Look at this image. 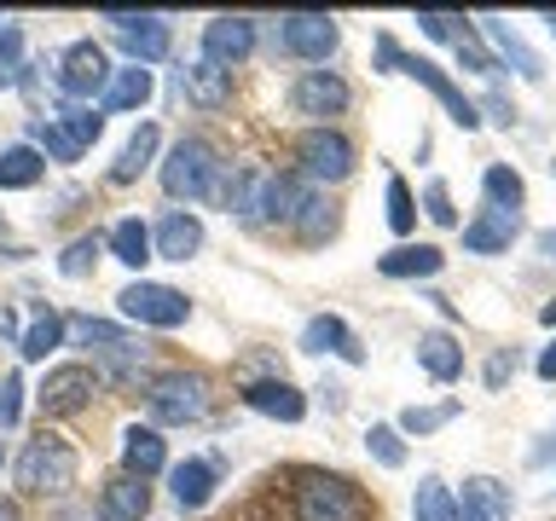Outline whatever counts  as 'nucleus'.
Instances as JSON below:
<instances>
[{
	"label": "nucleus",
	"mask_w": 556,
	"mask_h": 521,
	"mask_svg": "<svg viewBox=\"0 0 556 521\" xmlns=\"http://www.w3.org/2000/svg\"><path fill=\"white\" fill-rule=\"evenodd\" d=\"M93 389H99L93 365H59V371H47V382L35 389V406H41L47 417H70V411H81L87 399H93Z\"/></svg>",
	"instance_id": "8"
},
{
	"label": "nucleus",
	"mask_w": 556,
	"mask_h": 521,
	"mask_svg": "<svg viewBox=\"0 0 556 521\" xmlns=\"http://www.w3.org/2000/svg\"><path fill=\"white\" fill-rule=\"evenodd\" d=\"M64 330H70V319H59V313H41V319H35L24 336H17V354H24V359H47L52 347L64 342Z\"/></svg>",
	"instance_id": "32"
},
{
	"label": "nucleus",
	"mask_w": 556,
	"mask_h": 521,
	"mask_svg": "<svg viewBox=\"0 0 556 521\" xmlns=\"http://www.w3.org/2000/svg\"><path fill=\"white\" fill-rule=\"evenodd\" d=\"M180 87L203 104V111H215V104H226V93H232V69H215L208 59H198L191 69H180Z\"/></svg>",
	"instance_id": "26"
},
{
	"label": "nucleus",
	"mask_w": 556,
	"mask_h": 521,
	"mask_svg": "<svg viewBox=\"0 0 556 521\" xmlns=\"http://www.w3.org/2000/svg\"><path fill=\"white\" fill-rule=\"evenodd\" d=\"M59 87L70 99H93L111 87V59H104V47L93 41H76V47H64V59H59Z\"/></svg>",
	"instance_id": "9"
},
{
	"label": "nucleus",
	"mask_w": 556,
	"mask_h": 521,
	"mask_svg": "<svg viewBox=\"0 0 556 521\" xmlns=\"http://www.w3.org/2000/svg\"><path fill=\"white\" fill-rule=\"evenodd\" d=\"M168 463V446H163V434L156 429H128L122 434V469H128V475H139V481H151L156 469Z\"/></svg>",
	"instance_id": "22"
},
{
	"label": "nucleus",
	"mask_w": 556,
	"mask_h": 521,
	"mask_svg": "<svg viewBox=\"0 0 556 521\" xmlns=\"http://www.w3.org/2000/svg\"><path fill=\"white\" fill-rule=\"evenodd\" d=\"M278 41H285L295 59L325 64L330 52H337V24H330L325 12H290V17H278Z\"/></svg>",
	"instance_id": "10"
},
{
	"label": "nucleus",
	"mask_w": 556,
	"mask_h": 521,
	"mask_svg": "<svg viewBox=\"0 0 556 521\" xmlns=\"http://www.w3.org/2000/svg\"><path fill=\"white\" fill-rule=\"evenodd\" d=\"M412 521H464L458 516V498H452V486L446 481H417V493H412Z\"/></svg>",
	"instance_id": "29"
},
{
	"label": "nucleus",
	"mask_w": 556,
	"mask_h": 521,
	"mask_svg": "<svg viewBox=\"0 0 556 521\" xmlns=\"http://www.w3.org/2000/svg\"><path fill=\"white\" fill-rule=\"evenodd\" d=\"M29 134H35V151H52L59 163H76V156H81V151L59 134V122H52V116H35V128H29Z\"/></svg>",
	"instance_id": "41"
},
{
	"label": "nucleus",
	"mask_w": 556,
	"mask_h": 521,
	"mask_svg": "<svg viewBox=\"0 0 556 521\" xmlns=\"http://www.w3.org/2000/svg\"><path fill=\"white\" fill-rule=\"evenodd\" d=\"M539 377H545V382H556V342L545 347V354H539Z\"/></svg>",
	"instance_id": "48"
},
{
	"label": "nucleus",
	"mask_w": 556,
	"mask_h": 521,
	"mask_svg": "<svg viewBox=\"0 0 556 521\" xmlns=\"http://www.w3.org/2000/svg\"><path fill=\"white\" fill-rule=\"evenodd\" d=\"M93 260H99V238L87 232V238H76V243H70V250L59 255V272H64V278H81L87 267H93Z\"/></svg>",
	"instance_id": "42"
},
{
	"label": "nucleus",
	"mask_w": 556,
	"mask_h": 521,
	"mask_svg": "<svg viewBox=\"0 0 556 521\" xmlns=\"http://www.w3.org/2000/svg\"><path fill=\"white\" fill-rule=\"evenodd\" d=\"M539 255L556 260V226H551V232H539Z\"/></svg>",
	"instance_id": "50"
},
{
	"label": "nucleus",
	"mask_w": 556,
	"mask_h": 521,
	"mask_svg": "<svg viewBox=\"0 0 556 521\" xmlns=\"http://www.w3.org/2000/svg\"><path fill=\"white\" fill-rule=\"evenodd\" d=\"M116 307L128 313V319H139V325H156V330H174V325L191 319L186 295L174 284H151V278H134V284L116 295Z\"/></svg>",
	"instance_id": "6"
},
{
	"label": "nucleus",
	"mask_w": 556,
	"mask_h": 521,
	"mask_svg": "<svg viewBox=\"0 0 556 521\" xmlns=\"http://www.w3.org/2000/svg\"><path fill=\"white\" fill-rule=\"evenodd\" d=\"M0 521H17V504L12 498H0Z\"/></svg>",
	"instance_id": "51"
},
{
	"label": "nucleus",
	"mask_w": 556,
	"mask_h": 521,
	"mask_svg": "<svg viewBox=\"0 0 556 521\" xmlns=\"http://www.w3.org/2000/svg\"><path fill=\"white\" fill-rule=\"evenodd\" d=\"M168 486H174V504H180V510H203V504L215 498V463H208V458L174 463Z\"/></svg>",
	"instance_id": "23"
},
{
	"label": "nucleus",
	"mask_w": 556,
	"mask_h": 521,
	"mask_svg": "<svg viewBox=\"0 0 556 521\" xmlns=\"http://www.w3.org/2000/svg\"><path fill=\"white\" fill-rule=\"evenodd\" d=\"M47 174V156L35 151V145H7L0 151V186L7 191H24V186H35Z\"/></svg>",
	"instance_id": "28"
},
{
	"label": "nucleus",
	"mask_w": 556,
	"mask_h": 521,
	"mask_svg": "<svg viewBox=\"0 0 556 521\" xmlns=\"http://www.w3.org/2000/svg\"><path fill=\"white\" fill-rule=\"evenodd\" d=\"M521 232V215H510V208H481L476 220L464 226V250L469 255H504Z\"/></svg>",
	"instance_id": "15"
},
{
	"label": "nucleus",
	"mask_w": 556,
	"mask_h": 521,
	"mask_svg": "<svg viewBox=\"0 0 556 521\" xmlns=\"http://www.w3.org/2000/svg\"><path fill=\"white\" fill-rule=\"evenodd\" d=\"M417 29H424L429 41H452V47L469 35V24H464L458 12H417Z\"/></svg>",
	"instance_id": "38"
},
{
	"label": "nucleus",
	"mask_w": 556,
	"mask_h": 521,
	"mask_svg": "<svg viewBox=\"0 0 556 521\" xmlns=\"http://www.w3.org/2000/svg\"><path fill=\"white\" fill-rule=\"evenodd\" d=\"M481 29H486V35H493V41H498V52H504V59H516V69H521V76H533V81L545 76V64H539L533 52L516 41V35H510V24H498V17H481Z\"/></svg>",
	"instance_id": "35"
},
{
	"label": "nucleus",
	"mask_w": 556,
	"mask_h": 521,
	"mask_svg": "<svg viewBox=\"0 0 556 521\" xmlns=\"http://www.w3.org/2000/svg\"><path fill=\"white\" fill-rule=\"evenodd\" d=\"M243 406L261 411V417H278V423H302V417H307L302 389H290L285 377H278V382H250V389H243Z\"/></svg>",
	"instance_id": "18"
},
{
	"label": "nucleus",
	"mask_w": 556,
	"mask_h": 521,
	"mask_svg": "<svg viewBox=\"0 0 556 521\" xmlns=\"http://www.w3.org/2000/svg\"><path fill=\"white\" fill-rule=\"evenodd\" d=\"M545 24H551V35H556V12H545Z\"/></svg>",
	"instance_id": "53"
},
{
	"label": "nucleus",
	"mask_w": 556,
	"mask_h": 521,
	"mask_svg": "<svg viewBox=\"0 0 556 521\" xmlns=\"http://www.w3.org/2000/svg\"><path fill=\"white\" fill-rule=\"evenodd\" d=\"M389 226H394L400 238H406L412 226H417V203H412V186L400 180V174H394V180H389Z\"/></svg>",
	"instance_id": "39"
},
{
	"label": "nucleus",
	"mask_w": 556,
	"mask_h": 521,
	"mask_svg": "<svg viewBox=\"0 0 556 521\" xmlns=\"http://www.w3.org/2000/svg\"><path fill=\"white\" fill-rule=\"evenodd\" d=\"M104 24H116V29H122V47H128L139 64L168 59V47H174L168 17H156V12H104Z\"/></svg>",
	"instance_id": "11"
},
{
	"label": "nucleus",
	"mask_w": 556,
	"mask_h": 521,
	"mask_svg": "<svg viewBox=\"0 0 556 521\" xmlns=\"http://www.w3.org/2000/svg\"><path fill=\"white\" fill-rule=\"evenodd\" d=\"M52 122H59V134H64L76 151H87V145L99 139V128H104V116H99V111H87V104H64V111L52 116Z\"/></svg>",
	"instance_id": "33"
},
{
	"label": "nucleus",
	"mask_w": 556,
	"mask_h": 521,
	"mask_svg": "<svg viewBox=\"0 0 556 521\" xmlns=\"http://www.w3.org/2000/svg\"><path fill=\"white\" fill-rule=\"evenodd\" d=\"M0 336H24V330H17V313H12V307H0Z\"/></svg>",
	"instance_id": "49"
},
{
	"label": "nucleus",
	"mask_w": 556,
	"mask_h": 521,
	"mask_svg": "<svg viewBox=\"0 0 556 521\" xmlns=\"http://www.w3.org/2000/svg\"><path fill=\"white\" fill-rule=\"evenodd\" d=\"M302 354H337V359H348V365H359L365 347H359V336H354V330H348L342 319L319 313V319L302 325Z\"/></svg>",
	"instance_id": "17"
},
{
	"label": "nucleus",
	"mask_w": 556,
	"mask_h": 521,
	"mask_svg": "<svg viewBox=\"0 0 556 521\" xmlns=\"http://www.w3.org/2000/svg\"><path fill=\"white\" fill-rule=\"evenodd\" d=\"M313 186L302 180V174H267V198H261V220H285L295 226V215L307 208Z\"/></svg>",
	"instance_id": "20"
},
{
	"label": "nucleus",
	"mask_w": 556,
	"mask_h": 521,
	"mask_svg": "<svg viewBox=\"0 0 556 521\" xmlns=\"http://www.w3.org/2000/svg\"><path fill=\"white\" fill-rule=\"evenodd\" d=\"M151 516V486L139 475H111L99 486V521H146Z\"/></svg>",
	"instance_id": "14"
},
{
	"label": "nucleus",
	"mask_w": 556,
	"mask_h": 521,
	"mask_svg": "<svg viewBox=\"0 0 556 521\" xmlns=\"http://www.w3.org/2000/svg\"><path fill=\"white\" fill-rule=\"evenodd\" d=\"M417 365L434 377V382H452L464 371V347L446 336V330H429V336H417Z\"/></svg>",
	"instance_id": "25"
},
{
	"label": "nucleus",
	"mask_w": 556,
	"mask_h": 521,
	"mask_svg": "<svg viewBox=\"0 0 556 521\" xmlns=\"http://www.w3.org/2000/svg\"><path fill=\"white\" fill-rule=\"evenodd\" d=\"M151 250L163 255V260H191V255L203 250V220H198V215H186V208H174V215L156 220Z\"/></svg>",
	"instance_id": "16"
},
{
	"label": "nucleus",
	"mask_w": 556,
	"mask_h": 521,
	"mask_svg": "<svg viewBox=\"0 0 556 521\" xmlns=\"http://www.w3.org/2000/svg\"><path fill=\"white\" fill-rule=\"evenodd\" d=\"M481 104H486V111H493V116L504 122V128H510V122H516V111H510V99H504V93H486Z\"/></svg>",
	"instance_id": "47"
},
{
	"label": "nucleus",
	"mask_w": 556,
	"mask_h": 521,
	"mask_svg": "<svg viewBox=\"0 0 556 521\" xmlns=\"http://www.w3.org/2000/svg\"><path fill=\"white\" fill-rule=\"evenodd\" d=\"M295 163H302V180H348L354 174V145L337 128H307L295 139Z\"/></svg>",
	"instance_id": "7"
},
{
	"label": "nucleus",
	"mask_w": 556,
	"mask_h": 521,
	"mask_svg": "<svg viewBox=\"0 0 556 521\" xmlns=\"http://www.w3.org/2000/svg\"><path fill=\"white\" fill-rule=\"evenodd\" d=\"M481 191H486V208H510V215H521V198H528V186H521L516 168L493 163L481 174Z\"/></svg>",
	"instance_id": "31"
},
{
	"label": "nucleus",
	"mask_w": 556,
	"mask_h": 521,
	"mask_svg": "<svg viewBox=\"0 0 556 521\" xmlns=\"http://www.w3.org/2000/svg\"><path fill=\"white\" fill-rule=\"evenodd\" d=\"M0 458H7V446H0Z\"/></svg>",
	"instance_id": "54"
},
{
	"label": "nucleus",
	"mask_w": 556,
	"mask_h": 521,
	"mask_svg": "<svg viewBox=\"0 0 556 521\" xmlns=\"http://www.w3.org/2000/svg\"><path fill=\"white\" fill-rule=\"evenodd\" d=\"M17 417H24V377H7L0 382V423H17Z\"/></svg>",
	"instance_id": "44"
},
{
	"label": "nucleus",
	"mask_w": 556,
	"mask_h": 521,
	"mask_svg": "<svg viewBox=\"0 0 556 521\" xmlns=\"http://www.w3.org/2000/svg\"><path fill=\"white\" fill-rule=\"evenodd\" d=\"M348 99L354 93H348V81L337 69H307V76H295V87H290L295 116H342Z\"/></svg>",
	"instance_id": "13"
},
{
	"label": "nucleus",
	"mask_w": 556,
	"mask_h": 521,
	"mask_svg": "<svg viewBox=\"0 0 556 521\" xmlns=\"http://www.w3.org/2000/svg\"><path fill=\"white\" fill-rule=\"evenodd\" d=\"M17 486L24 493H70L76 486V452H70L59 434H41V441H29L24 452H17Z\"/></svg>",
	"instance_id": "3"
},
{
	"label": "nucleus",
	"mask_w": 556,
	"mask_h": 521,
	"mask_svg": "<svg viewBox=\"0 0 556 521\" xmlns=\"http://www.w3.org/2000/svg\"><path fill=\"white\" fill-rule=\"evenodd\" d=\"M377 59H382V64H389V69H400V76H412V81H424V87H429V93H434V99H441V104H446V116H452V122H458V128H464V134H469V128H476V122H481V116H476V104H469V99H464V87H458V81H452V76H446V69H441V64H429V59H417V52H400V47L389 41V35H382V41H377Z\"/></svg>",
	"instance_id": "2"
},
{
	"label": "nucleus",
	"mask_w": 556,
	"mask_h": 521,
	"mask_svg": "<svg viewBox=\"0 0 556 521\" xmlns=\"http://www.w3.org/2000/svg\"><path fill=\"white\" fill-rule=\"evenodd\" d=\"M215 180H220V163H215V151H208L203 139H180V145L168 151L163 191L174 203H203L208 191H215Z\"/></svg>",
	"instance_id": "4"
},
{
	"label": "nucleus",
	"mask_w": 556,
	"mask_h": 521,
	"mask_svg": "<svg viewBox=\"0 0 556 521\" xmlns=\"http://www.w3.org/2000/svg\"><path fill=\"white\" fill-rule=\"evenodd\" d=\"M424 215H429L434 226H458V208H452L446 180H429V186H424Z\"/></svg>",
	"instance_id": "43"
},
{
	"label": "nucleus",
	"mask_w": 556,
	"mask_h": 521,
	"mask_svg": "<svg viewBox=\"0 0 556 521\" xmlns=\"http://www.w3.org/2000/svg\"><path fill=\"white\" fill-rule=\"evenodd\" d=\"M156 93V81H151V69L146 64H134V69H111V87H104V111H139V104H151Z\"/></svg>",
	"instance_id": "24"
},
{
	"label": "nucleus",
	"mask_w": 556,
	"mask_h": 521,
	"mask_svg": "<svg viewBox=\"0 0 556 521\" xmlns=\"http://www.w3.org/2000/svg\"><path fill=\"white\" fill-rule=\"evenodd\" d=\"M156 139H163V134H156V122H146V128H139V134L128 139V145H122V156L111 163V180H116V186H134L139 174L151 168V156H156Z\"/></svg>",
	"instance_id": "27"
},
{
	"label": "nucleus",
	"mask_w": 556,
	"mask_h": 521,
	"mask_svg": "<svg viewBox=\"0 0 556 521\" xmlns=\"http://www.w3.org/2000/svg\"><path fill=\"white\" fill-rule=\"evenodd\" d=\"M261 198H267V174H261V168H243L232 180V191H226L232 215H243V220H261Z\"/></svg>",
	"instance_id": "34"
},
{
	"label": "nucleus",
	"mask_w": 556,
	"mask_h": 521,
	"mask_svg": "<svg viewBox=\"0 0 556 521\" xmlns=\"http://www.w3.org/2000/svg\"><path fill=\"white\" fill-rule=\"evenodd\" d=\"M458 516L464 521H510V486L493 481V475H469Z\"/></svg>",
	"instance_id": "19"
},
{
	"label": "nucleus",
	"mask_w": 556,
	"mask_h": 521,
	"mask_svg": "<svg viewBox=\"0 0 556 521\" xmlns=\"http://www.w3.org/2000/svg\"><path fill=\"white\" fill-rule=\"evenodd\" d=\"M255 52V17H208L203 24V59L215 69H232Z\"/></svg>",
	"instance_id": "12"
},
{
	"label": "nucleus",
	"mask_w": 556,
	"mask_h": 521,
	"mask_svg": "<svg viewBox=\"0 0 556 521\" xmlns=\"http://www.w3.org/2000/svg\"><path fill=\"white\" fill-rule=\"evenodd\" d=\"M70 330H76V336H81L87 347H93V342H99V347H111V342H128V336H122L116 325H104V319H76Z\"/></svg>",
	"instance_id": "45"
},
{
	"label": "nucleus",
	"mask_w": 556,
	"mask_h": 521,
	"mask_svg": "<svg viewBox=\"0 0 556 521\" xmlns=\"http://www.w3.org/2000/svg\"><path fill=\"white\" fill-rule=\"evenodd\" d=\"M295 232H302L307 243H319V238H330V232H337V215H330V203L307 198V208L295 215Z\"/></svg>",
	"instance_id": "40"
},
{
	"label": "nucleus",
	"mask_w": 556,
	"mask_h": 521,
	"mask_svg": "<svg viewBox=\"0 0 556 521\" xmlns=\"http://www.w3.org/2000/svg\"><path fill=\"white\" fill-rule=\"evenodd\" d=\"M104 250H111L122 267H146V260H151V232H146V220H116L111 238H104Z\"/></svg>",
	"instance_id": "30"
},
{
	"label": "nucleus",
	"mask_w": 556,
	"mask_h": 521,
	"mask_svg": "<svg viewBox=\"0 0 556 521\" xmlns=\"http://www.w3.org/2000/svg\"><path fill=\"white\" fill-rule=\"evenodd\" d=\"M365 446H371V458H377L382 469H400V463H406V441H400V429H394V423H371Z\"/></svg>",
	"instance_id": "37"
},
{
	"label": "nucleus",
	"mask_w": 556,
	"mask_h": 521,
	"mask_svg": "<svg viewBox=\"0 0 556 521\" xmlns=\"http://www.w3.org/2000/svg\"><path fill=\"white\" fill-rule=\"evenodd\" d=\"M295 521H371V504L342 475H302V486H295Z\"/></svg>",
	"instance_id": "1"
},
{
	"label": "nucleus",
	"mask_w": 556,
	"mask_h": 521,
	"mask_svg": "<svg viewBox=\"0 0 556 521\" xmlns=\"http://www.w3.org/2000/svg\"><path fill=\"white\" fill-rule=\"evenodd\" d=\"M146 406H151V423H198L208 411V382L191 371H163L146 389Z\"/></svg>",
	"instance_id": "5"
},
{
	"label": "nucleus",
	"mask_w": 556,
	"mask_h": 521,
	"mask_svg": "<svg viewBox=\"0 0 556 521\" xmlns=\"http://www.w3.org/2000/svg\"><path fill=\"white\" fill-rule=\"evenodd\" d=\"M539 319H545V325H556V302H545V307H539Z\"/></svg>",
	"instance_id": "52"
},
{
	"label": "nucleus",
	"mask_w": 556,
	"mask_h": 521,
	"mask_svg": "<svg viewBox=\"0 0 556 521\" xmlns=\"http://www.w3.org/2000/svg\"><path fill=\"white\" fill-rule=\"evenodd\" d=\"M446 267V255L434 250V243H400V250L377 255V272L382 278H434Z\"/></svg>",
	"instance_id": "21"
},
{
	"label": "nucleus",
	"mask_w": 556,
	"mask_h": 521,
	"mask_svg": "<svg viewBox=\"0 0 556 521\" xmlns=\"http://www.w3.org/2000/svg\"><path fill=\"white\" fill-rule=\"evenodd\" d=\"M458 417V399H446V406H412V411H400V434H429V429H441Z\"/></svg>",
	"instance_id": "36"
},
{
	"label": "nucleus",
	"mask_w": 556,
	"mask_h": 521,
	"mask_svg": "<svg viewBox=\"0 0 556 521\" xmlns=\"http://www.w3.org/2000/svg\"><path fill=\"white\" fill-rule=\"evenodd\" d=\"M17 52H24V35L17 29H0V81L12 76V64H17Z\"/></svg>",
	"instance_id": "46"
}]
</instances>
